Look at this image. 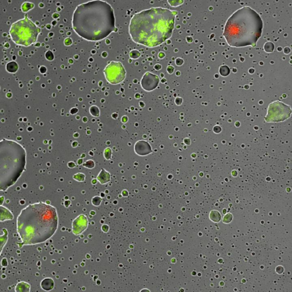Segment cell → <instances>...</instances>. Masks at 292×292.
I'll return each mask as SVG.
<instances>
[{
	"label": "cell",
	"instance_id": "6",
	"mask_svg": "<svg viewBox=\"0 0 292 292\" xmlns=\"http://www.w3.org/2000/svg\"><path fill=\"white\" fill-rule=\"evenodd\" d=\"M41 30L28 18L25 17L15 22L11 25L9 34L13 42L22 46H30L36 43Z\"/></svg>",
	"mask_w": 292,
	"mask_h": 292
},
{
	"label": "cell",
	"instance_id": "33",
	"mask_svg": "<svg viewBox=\"0 0 292 292\" xmlns=\"http://www.w3.org/2000/svg\"><path fill=\"white\" fill-rule=\"evenodd\" d=\"M168 71L170 73H172L173 71H174V68H172V66H170L168 68Z\"/></svg>",
	"mask_w": 292,
	"mask_h": 292
},
{
	"label": "cell",
	"instance_id": "19",
	"mask_svg": "<svg viewBox=\"0 0 292 292\" xmlns=\"http://www.w3.org/2000/svg\"><path fill=\"white\" fill-rule=\"evenodd\" d=\"M34 7V4L29 2H25L22 5V10L24 12H26Z\"/></svg>",
	"mask_w": 292,
	"mask_h": 292
},
{
	"label": "cell",
	"instance_id": "21",
	"mask_svg": "<svg viewBox=\"0 0 292 292\" xmlns=\"http://www.w3.org/2000/svg\"><path fill=\"white\" fill-rule=\"evenodd\" d=\"M90 111V113H91V115H93V116L98 117L99 115H100V110H99V108L96 107V106H92V107H91Z\"/></svg>",
	"mask_w": 292,
	"mask_h": 292
},
{
	"label": "cell",
	"instance_id": "1",
	"mask_svg": "<svg viewBox=\"0 0 292 292\" xmlns=\"http://www.w3.org/2000/svg\"><path fill=\"white\" fill-rule=\"evenodd\" d=\"M175 11L153 7L134 15L129 32L135 42L146 46H157L170 38L174 28Z\"/></svg>",
	"mask_w": 292,
	"mask_h": 292
},
{
	"label": "cell",
	"instance_id": "27",
	"mask_svg": "<svg viewBox=\"0 0 292 292\" xmlns=\"http://www.w3.org/2000/svg\"><path fill=\"white\" fill-rule=\"evenodd\" d=\"M45 57L49 61H52L54 59V55L51 51H47L45 54Z\"/></svg>",
	"mask_w": 292,
	"mask_h": 292
},
{
	"label": "cell",
	"instance_id": "23",
	"mask_svg": "<svg viewBox=\"0 0 292 292\" xmlns=\"http://www.w3.org/2000/svg\"><path fill=\"white\" fill-rule=\"evenodd\" d=\"M74 179L75 180H77V181H79V182H82V181H83L85 180V175H84L81 173H78V174L75 175L74 176Z\"/></svg>",
	"mask_w": 292,
	"mask_h": 292
},
{
	"label": "cell",
	"instance_id": "34",
	"mask_svg": "<svg viewBox=\"0 0 292 292\" xmlns=\"http://www.w3.org/2000/svg\"><path fill=\"white\" fill-rule=\"evenodd\" d=\"M4 197L2 196V197H0V206H1L2 204V203L4 202Z\"/></svg>",
	"mask_w": 292,
	"mask_h": 292
},
{
	"label": "cell",
	"instance_id": "20",
	"mask_svg": "<svg viewBox=\"0 0 292 292\" xmlns=\"http://www.w3.org/2000/svg\"><path fill=\"white\" fill-rule=\"evenodd\" d=\"M220 74L223 76H227L228 75L229 73H230V70L229 69L227 66H221L220 68Z\"/></svg>",
	"mask_w": 292,
	"mask_h": 292
},
{
	"label": "cell",
	"instance_id": "15",
	"mask_svg": "<svg viewBox=\"0 0 292 292\" xmlns=\"http://www.w3.org/2000/svg\"><path fill=\"white\" fill-rule=\"evenodd\" d=\"M30 290V285L25 282H20L15 286V292H29Z\"/></svg>",
	"mask_w": 292,
	"mask_h": 292
},
{
	"label": "cell",
	"instance_id": "22",
	"mask_svg": "<svg viewBox=\"0 0 292 292\" xmlns=\"http://www.w3.org/2000/svg\"><path fill=\"white\" fill-rule=\"evenodd\" d=\"M264 49L267 52H272L273 49H274V45L271 42H268L265 44V46H264Z\"/></svg>",
	"mask_w": 292,
	"mask_h": 292
},
{
	"label": "cell",
	"instance_id": "4",
	"mask_svg": "<svg viewBox=\"0 0 292 292\" xmlns=\"http://www.w3.org/2000/svg\"><path fill=\"white\" fill-rule=\"evenodd\" d=\"M263 22L260 15L250 7H242L228 19L224 36L232 47L255 46L262 33Z\"/></svg>",
	"mask_w": 292,
	"mask_h": 292
},
{
	"label": "cell",
	"instance_id": "8",
	"mask_svg": "<svg viewBox=\"0 0 292 292\" xmlns=\"http://www.w3.org/2000/svg\"><path fill=\"white\" fill-rule=\"evenodd\" d=\"M104 73L107 81L113 85L123 82L126 77V71L121 62H111Z\"/></svg>",
	"mask_w": 292,
	"mask_h": 292
},
{
	"label": "cell",
	"instance_id": "18",
	"mask_svg": "<svg viewBox=\"0 0 292 292\" xmlns=\"http://www.w3.org/2000/svg\"><path fill=\"white\" fill-rule=\"evenodd\" d=\"M210 219L214 221H219L220 220V215L217 211H212L210 215Z\"/></svg>",
	"mask_w": 292,
	"mask_h": 292
},
{
	"label": "cell",
	"instance_id": "5",
	"mask_svg": "<svg viewBox=\"0 0 292 292\" xmlns=\"http://www.w3.org/2000/svg\"><path fill=\"white\" fill-rule=\"evenodd\" d=\"M26 163L25 148L11 140H0V191L14 185L24 171Z\"/></svg>",
	"mask_w": 292,
	"mask_h": 292
},
{
	"label": "cell",
	"instance_id": "30",
	"mask_svg": "<svg viewBox=\"0 0 292 292\" xmlns=\"http://www.w3.org/2000/svg\"><path fill=\"white\" fill-rule=\"evenodd\" d=\"M102 229L103 231L104 232H107L108 231V227L106 225H104L102 226Z\"/></svg>",
	"mask_w": 292,
	"mask_h": 292
},
{
	"label": "cell",
	"instance_id": "12",
	"mask_svg": "<svg viewBox=\"0 0 292 292\" xmlns=\"http://www.w3.org/2000/svg\"><path fill=\"white\" fill-rule=\"evenodd\" d=\"M13 219V215L6 207L0 206V221L11 220Z\"/></svg>",
	"mask_w": 292,
	"mask_h": 292
},
{
	"label": "cell",
	"instance_id": "11",
	"mask_svg": "<svg viewBox=\"0 0 292 292\" xmlns=\"http://www.w3.org/2000/svg\"><path fill=\"white\" fill-rule=\"evenodd\" d=\"M134 149L135 153L140 156H146L153 152L150 144L144 140H140L136 143Z\"/></svg>",
	"mask_w": 292,
	"mask_h": 292
},
{
	"label": "cell",
	"instance_id": "2",
	"mask_svg": "<svg viewBox=\"0 0 292 292\" xmlns=\"http://www.w3.org/2000/svg\"><path fill=\"white\" fill-rule=\"evenodd\" d=\"M58 224L55 208L43 202L30 204L17 219V229L21 239L20 248L46 241L55 234Z\"/></svg>",
	"mask_w": 292,
	"mask_h": 292
},
{
	"label": "cell",
	"instance_id": "10",
	"mask_svg": "<svg viewBox=\"0 0 292 292\" xmlns=\"http://www.w3.org/2000/svg\"><path fill=\"white\" fill-rule=\"evenodd\" d=\"M88 225L87 219L85 215H81L75 219L73 223V232L75 235L81 234L86 230Z\"/></svg>",
	"mask_w": 292,
	"mask_h": 292
},
{
	"label": "cell",
	"instance_id": "3",
	"mask_svg": "<svg viewBox=\"0 0 292 292\" xmlns=\"http://www.w3.org/2000/svg\"><path fill=\"white\" fill-rule=\"evenodd\" d=\"M115 20L110 5L93 1L78 5L73 14V28L79 36L90 41L105 38L114 32Z\"/></svg>",
	"mask_w": 292,
	"mask_h": 292
},
{
	"label": "cell",
	"instance_id": "31",
	"mask_svg": "<svg viewBox=\"0 0 292 292\" xmlns=\"http://www.w3.org/2000/svg\"><path fill=\"white\" fill-rule=\"evenodd\" d=\"M39 71H40V72H41V73L43 74V73H45L46 71V68H45V67H44V66H42L41 68H40Z\"/></svg>",
	"mask_w": 292,
	"mask_h": 292
},
{
	"label": "cell",
	"instance_id": "17",
	"mask_svg": "<svg viewBox=\"0 0 292 292\" xmlns=\"http://www.w3.org/2000/svg\"><path fill=\"white\" fill-rule=\"evenodd\" d=\"M6 69L7 72L10 73H15L18 70V65L17 62L11 61L7 63L6 66Z\"/></svg>",
	"mask_w": 292,
	"mask_h": 292
},
{
	"label": "cell",
	"instance_id": "7",
	"mask_svg": "<svg viewBox=\"0 0 292 292\" xmlns=\"http://www.w3.org/2000/svg\"><path fill=\"white\" fill-rule=\"evenodd\" d=\"M292 113L290 107L280 102L276 101L268 107L265 121L267 122H279L288 119Z\"/></svg>",
	"mask_w": 292,
	"mask_h": 292
},
{
	"label": "cell",
	"instance_id": "26",
	"mask_svg": "<svg viewBox=\"0 0 292 292\" xmlns=\"http://www.w3.org/2000/svg\"><path fill=\"white\" fill-rule=\"evenodd\" d=\"M83 166L89 168H93L95 166V164L93 160H90L87 161L85 164H83Z\"/></svg>",
	"mask_w": 292,
	"mask_h": 292
},
{
	"label": "cell",
	"instance_id": "14",
	"mask_svg": "<svg viewBox=\"0 0 292 292\" xmlns=\"http://www.w3.org/2000/svg\"><path fill=\"white\" fill-rule=\"evenodd\" d=\"M54 282L53 280L50 278H46L43 279L41 283V286L42 289L46 291H49L52 290L54 288Z\"/></svg>",
	"mask_w": 292,
	"mask_h": 292
},
{
	"label": "cell",
	"instance_id": "24",
	"mask_svg": "<svg viewBox=\"0 0 292 292\" xmlns=\"http://www.w3.org/2000/svg\"><path fill=\"white\" fill-rule=\"evenodd\" d=\"M101 201H102V199L98 196H95L92 200V203L95 206H99Z\"/></svg>",
	"mask_w": 292,
	"mask_h": 292
},
{
	"label": "cell",
	"instance_id": "29",
	"mask_svg": "<svg viewBox=\"0 0 292 292\" xmlns=\"http://www.w3.org/2000/svg\"><path fill=\"white\" fill-rule=\"evenodd\" d=\"M71 43H72V41H71V39L67 38V39H65L64 44H65L66 45H71Z\"/></svg>",
	"mask_w": 292,
	"mask_h": 292
},
{
	"label": "cell",
	"instance_id": "28",
	"mask_svg": "<svg viewBox=\"0 0 292 292\" xmlns=\"http://www.w3.org/2000/svg\"><path fill=\"white\" fill-rule=\"evenodd\" d=\"M130 57L132 58H137L140 56V53L138 51H131L130 54Z\"/></svg>",
	"mask_w": 292,
	"mask_h": 292
},
{
	"label": "cell",
	"instance_id": "13",
	"mask_svg": "<svg viewBox=\"0 0 292 292\" xmlns=\"http://www.w3.org/2000/svg\"><path fill=\"white\" fill-rule=\"evenodd\" d=\"M97 179L100 183V184H106L110 181V174L104 169H102L100 174L97 176Z\"/></svg>",
	"mask_w": 292,
	"mask_h": 292
},
{
	"label": "cell",
	"instance_id": "16",
	"mask_svg": "<svg viewBox=\"0 0 292 292\" xmlns=\"http://www.w3.org/2000/svg\"><path fill=\"white\" fill-rule=\"evenodd\" d=\"M2 231L4 232V234L2 236H0V254L2 252V250L4 246H5V244H7V239H8V237H7L8 232L7 230L5 228H4L2 229Z\"/></svg>",
	"mask_w": 292,
	"mask_h": 292
},
{
	"label": "cell",
	"instance_id": "25",
	"mask_svg": "<svg viewBox=\"0 0 292 292\" xmlns=\"http://www.w3.org/2000/svg\"><path fill=\"white\" fill-rule=\"evenodd\" d=\"M111 154H112V151L110 148H107L105 151H104V157L107 160H110L111 157Z\"/></svg>",
	"mask_w": 292,
	"mask_h": 292
},
{
	"label": "cell",
	"instance_id": "32",
	"mask_svg": "<svg viewBox=\"0 0 292 292\" xmlns=\"http://www.w3.org/2000/svg\"><path fill=\"white\" fill-rule=\"evenodd\" d=\"M183 61H182L181 59H178L176 60V64L178 65H181L183 64Z\"/></svg>",
	"mask_w": 292,
	"mask_h": 292
},
{
	"label": "cell",
	"instance_id": "9",
	"mask_svg": "<svg viewBox=\"0 0 292 292\" xmlns=\"http://www.w3.org/2000/svg\"><path fill=\"white\" fill-rule=\"evenodd\" d=\"M159 83V79L157 75L150 72L146 73L141 81L143 89L147 91H151L155 89Z\"/></svg>",
	"mask_w": 292,
	"mask_h": 292
}]
</instances>
